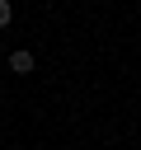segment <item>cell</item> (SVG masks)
I'll list each match as a JSON object with an SVG mask.
<instances>
[{
	"mask_svg": "<svg viewBox=\"0 0 141 150\" xmlns=\"http://www.w3.org/2000/svg\"><path fill=\"white\" fill-rule=\"evenodd\" d=\"M33 66H38V61H33V52H28V47L9 52V70H14V75H33Z\"/></svg>",
	"mask_w": 141,
	"mask_h": 150,
	"instance_id": "cell-1",
	"label": "cell"
},
{
	"mask_svg": "<svg viewBox=\"0 0 141 150\" xmlns=\"http://www.w3.org/2000/svg\"><path fill=\"white\" fill-rule=\"evenodd\" d=\"M9 19H14V5H9V0H0V28H9Z\"/></svg>",
	"mask_w": 141,
	"mask_h": 150,
	"instance_id": "cell-2",
	"label": "cell"
}]
</instances>
